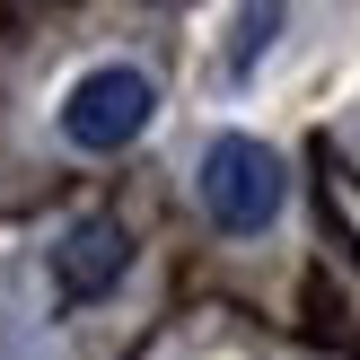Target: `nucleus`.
I'll use <instances>...</instances> for the list:
<instances>
[{
	"mask_svg": "<svg viewBox=\"0 0 360 360\" xmlns=\"http://www.w3.org/2000/svg\"><path fill=\"white\" fill-rule=\"evenodd\" d=\"M202 211L229 229V238H255V229H273L281 220V202H290V176H281V158L264 150V141H246V132H220L202 150Z\"/></svg>",
	"mask_w": 360,
	"mask_h": 360,
	"instance_id": "1",
	"label": "nucleus"
},
{
	"mask_svg": "<svg viewBox=\"0 0 360 360\" xmlns=\"http://www.w3.org/2000/svg\"><path fill=\"white\" fill-rule=\"evenodd\" d=\"M150 115H158L150 70H132V62H97L88 79H70V97H62V141L105 158V150H132V141L150 132Z\"/></svg>",
	"mask_w": 360,
	"mask_h": 360,
	"instance_id": "2",
	"label": "nucleus"
},
{
	"mask_svg": "<svg viewBox=\"0 0 360 360\" xmlns=\"http://www.w3.org/2000/svg\"><path fill=\"white\" fill-rule=\"evenodd\" d=\"M132 273V229L105 220V211H88V220H70V238L53 246V290L79 308V299H105L115 281Z\"/></svg>",
	"mask_w": 360,
	"mask_h": 360,
	"instance_id": "3",
	"label": "nucleus"
},
{
	"mask_svg": "<svg viewBox=\"0 0 360 360\" xmlns=\"http://www.w3.org/2000/svg\"><path fill=\"white\" fill-rule=\"evenodd\" d=\"M273 27H281V9H246V18H238V44H229V70H246V62H255Z\"/></svg>",
	"mask_w": 360,
	"mask_h": 360,
	"instance_id": "4",
	"label": "nucleus"
}]
</instances>
